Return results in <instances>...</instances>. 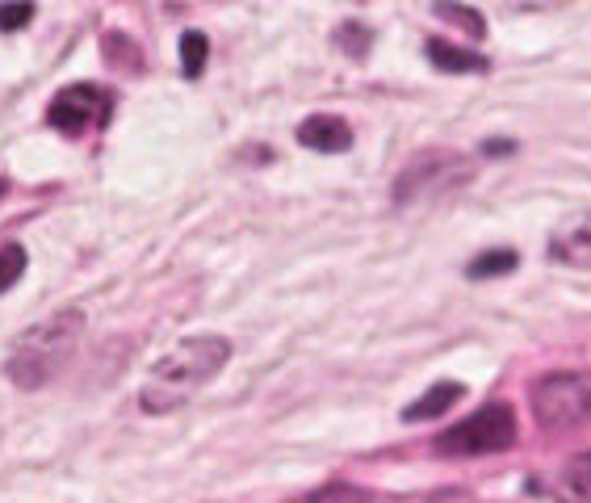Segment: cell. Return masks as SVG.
Listing matches in <instances>:
<instances>
[{
    "label": "cell",
    "instance_id": "obj_1",
    "mask_svg": "<svg viewBox=\"0 0 591 503\" xmlns=\"http://www.w3.org/2000/svg\"><path fill=\"white\" fill-rule=\"evenodd\" d=\"M231 361V344L223 336H189L172 353H164L139 390V407L147 415H168L185 407L218 369Z\"/></svg>",
    "mask_w": 591,
    "mask_h": 503
},
{
    "label": "cell",
    "instance_id": "obj_2",
    "mask_svg": "<svg viewBox=\"0 0 591 503\" xmlns=\"http://www.w3.org/2000/svg\"><path fill=\"white\" fill-rule=\"evenodd\" d=\"M80 327H84L80 311H59L47 323H34L30 332H21L13 357H9V378L17 386H42L63 361H68Z\"/></svg>",
    "mask_w": 591,
    "mask_h": 503
},
{
    "label": "cell",
    "instance_id": "obj_3",
    "mask_svg": "<svg viewBox=\"0 0 591 503\" xmlns=\"http://www.w3.org/2000/svg\"><path fill=\"white\" fill-rule=\"evenodd\" d=\"M516 411L508 403H487L466 420H457L449 432L436 436V453L441 457H487L516 445Z\"/></svg>",
    "mask_w": 591,
    "mask_h": 503
},
{
    "label": "cell",
    "instance_id": "obj_4",
    "mask_svg": "<svg viewBox=\"0 0 591 503\" xmlns=\"http://www.w3.org/2000/svg\"><path fill=\"white\" fill-rule=\"evenodd\" d=\"M541 432H571L591 424V374H545L529 390Z\"/></svg>",
    "mask_w": 591,
    "mask_h": 503
},
{
    "label": "cell",
    "instance_id": "obj_5",
    "mask_svg": "<svg viewBox=\"0 0 591 503\" xmlns=\"http://www.w3.org/2000/svg\"><path fill=\"white\" fill-rule=\"evenodd\" d=\"M470 177V164L457 156V151H424V156H415L403 177L394 181V202L399 206H415V202H428L436 193L453 189L457 181Z\"/></svg>",
    "mask_w": 591,
    "mask_h": 503
},
{
    "label": "cell",
    "instance_id": "obj_6",
    "mask_svg": "<svg viewBox=\"0 0 591 503\" xmlns=\"http://www.w3.org/2000/svg\"><path fill=\"white\" fill-rule=\"evenodd\" d=\"M47 122L55 130H63V135H84L89 126L109 122V97L97 89V84H72V89H63L51 101Z\"/></svg>",
    "mask_w": 591,
    "mask_h": 503
},
{
    "label": "cell",
    "instance_id": "obj_7",
    "mask_svg": "<svg viewBox=\"0 0 591 503\" xmlns=\"http://www.w3.org/2000/svg\"><path fill=\"white\" fill-rule=\"evenodd\" d=\"M550 260H558L566 269H591V210L571 214L550 235Z\"/></svg>",
    "mask_w": 591,
    "mask_h": 503
},
{
    "label": "cell",
    "instance_id": "obj_8",
    "mask_svg": "<svg viewBox=\"0 0 591 503\" xmlns=\"http://www.w3.org/2000/svg\"><path fill=\"white\" fill-rule=\"evenodd\" d=\"M298 143L311 151H323V156H340V151L353 147V130L336 114H315L298 126Z\"/></svg>",
    "mask_w": 591,
    "mask_h": 503
},
{
    "label": "cell",
    "instance_id": "obj_9",
    "mask_svg": "<svg viewBox=\"0 0 591 503\" xmlns=\"http://www.w3.org/2000/svg\"><path fill=\"white\" fill-rule=\"evenodd\" d=\"M466 399V386L462 382H436V386H428L420 399H415L411 407H403V420L407 424H428V420H441V415H449V407L453 403H462Z\"/></svg>",
    "mask_w": 591,
    "mask_h": 503
},
{
    "label": "cell",
    "instance_id": "obj_10",
    "mask_svg": "<svg viewBox=\"0 0 591 503\" xmlns=\"http://www.w3.org/2000/svg\"><path fill=\"white\" fill-rule=\"evenodd\" d=\"M428 59H432V68H441V72H487L483 55L457 47V42H445V38L428 42Z\"/></svg>",
    "mask_w": 591,
    "mask_h": 503
},
{
    "label": "cell",
    "instance_id": "obj_11",
    "mask_svg": "<svg viewBox=\"0 0 591 503\" xmlns=\"http://www.w3.org/2000/svg\"><path fill=\"white\" fill-rule=\"evenodd\" d=\"M432 13L441 17V21H453V26L462 30V34H470V38H483L487 34V17L478 13V9H470V5H462V0H436Z\"/></svg>",
    "mask_w": 591,
    "mask_h": 503
},
{
    "label": "cell",
    "instance_id": "obj_12",
    "mask_svg": "<svg viewBox=\"0 0 591 503\" xmlns=\"http://www.w3.org/2000/svg\"><path fill=\"white\" fill-rule=\"evenodd\" d=\"M520 265V256L512 248H495V252H483V256H474L470 265H466V277L470 281H483V277H503V273H512Z\"/></svg>",
    "mask_w": 591,
    "mask_h": 503
},
{
    "label": "cell",
    "instance_id": "obj_13",
    "mask_svg": "<svg viewBox=\"0 0 591 503\" xmlns=\"http://www.w3.org/2000/svg\"><path fill=\"white\" fill-rule=\"evenodd\" d=\"M562 491L571 499H591V449L575 453L571 462L562 466Z\"/></svg>",
    "mask_w": 591,
    "mask_h": 503
},
{
    "label": "cell",
    "instance_id": "obj_14",
    "mask_svg": "<svg viewBox=\"0 0 591 503\" xmlns=\"http://www.w3.org/2000/svg\"><path fill=\"white\" fill-rule=\"evenodd\" d=\"M206 55H210V38H206L202 30H189V34H181V72H185L189 80H197V76H202V68H206Z\"/></svg>",
    "mask_w": 591,
    "mask_h": 503
},
{
    "label": "cell",
    "instance_id": "obj_15",
    "mask_svg": "<svg viewBox=\"0 0 591 503\" xmlns=\"http://www.w3.org/2000/svg\"><path fill=\"white\" fill-rule=\"evenodd\" d=\"M101 51H105V59H114V68H126V72H139V47L130 42L126 34H118V30H109L105 38H101Z\"/></svg>",
    "mask_w": 591,
    "mask_h": 503
},
{
    "label": "cell",
    "instance_id": "obj_16",
    "mask_svg": "<svg viewBox=\"0 0 591 503\" xmlns=\"http://www.w3.org/2000/svg\"><path fill=\"white\" fill-rule=\"evenodd\" d=\"M21 273H26V248H21V244H5V248H0V294L13 290L17 281H21Z\"/></svg>",
    "mask_w": 591,
    "mask_h": 503
},
{
    "label": "cell",
    "instance_id": "obj_17",
    "mask_svg": "<svg viewBox=\"0 0 591 503\" xmlns=\"http://www.w3.org/2000/svg\"><path fill=\"white\" fill-rule=\"evenodd\" d=\"M336 42H340V51H348L353 59H365V51L374 47V34H369V26H361V21H348V26L336 30Z\"/></svg>",
    "mask_w": 591,
    "mask_h": 503
},
{
    "label": "cell",
    "instance_id": "obj_18",
    "mask_svg": "<svg viewBox=\"0 0 591 503\" xmlns=\"http://www.w3.org/2000/svg\"><path fill=\"white\" fill-rule=\"evenodd\" d=\"M30 21H34L30 0H5V5H0V34H13L21 26H30Z\"/></svg>",
    "mask_w": 591,
    "mask_h": 503
},
{
    "label": "cell",
    "instance_id": "obj_19",
    "mask_svg": "<svg viewBox=\"0 0 591 503\" xmlns=\"http://www.w3.org/2000/svg\"><path fill=\"white\" fill-rule=\"evenodd\" d=\"M516 143H508V139H495V143H487V151H491V156H503V151H512Z\"/></svg>",
    "mask_w": 591,
    "mask_h": 503
},
{
    "label": "cell",
    "instance_id": "obj_20",
    "mask_svg": "<svg viewBox=\"0 0 591 503\" xmlns=\"http://www.w3.org/2000/svg\"><path fill=\"white\" fill-rule=\"evenodd\" d=\"M5 193H9V181H5V177H0V198H5Z\"/></svg>",
    "mask_w": 591,
    "mask_h": 503
}]
</instances>
